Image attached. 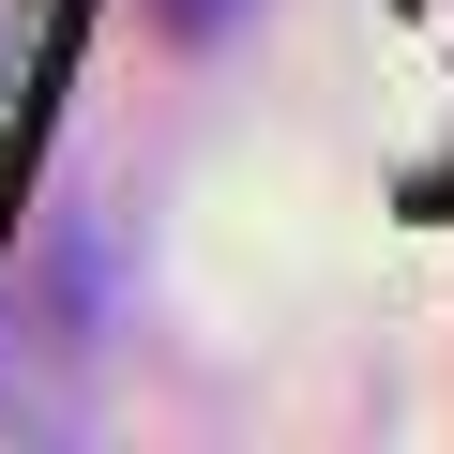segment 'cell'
Listing matches in <instances>:
<instances>
[{
  "mask_svg": "<svg viewBox=\"0 0 454 454\" xmlns=\"http://www.w3.org/2000/svg\"><path fill=\"white\" fill-rule=\"evenodd\" d=\"M227 16H243V0H167V31H227Z\"/></svg>",
  "mask_w": 454,
  "mask_h": 454,
  "instance_id": "cell-1",
  "label": "cell"
}]
</instances>
